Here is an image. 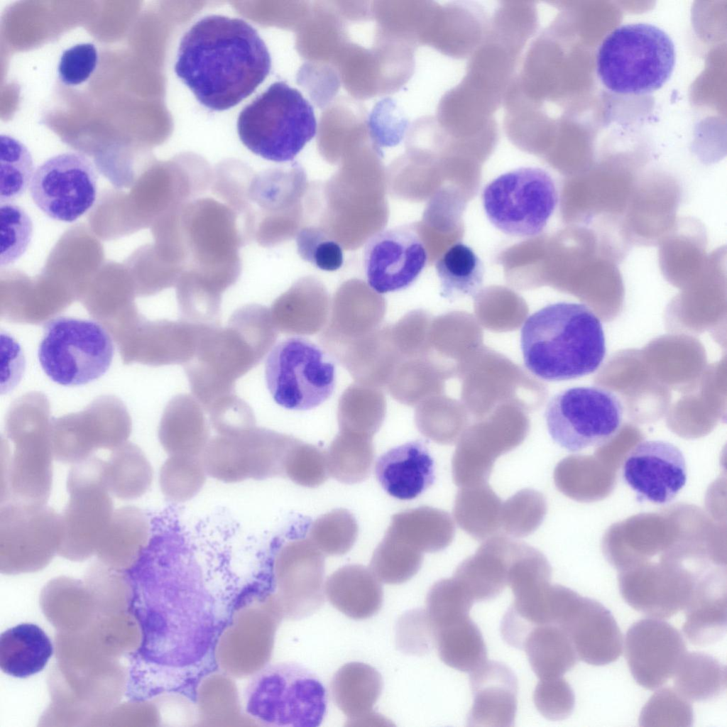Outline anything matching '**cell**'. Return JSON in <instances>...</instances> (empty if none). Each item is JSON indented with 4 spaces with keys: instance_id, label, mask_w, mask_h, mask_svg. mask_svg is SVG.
Listing matches in <instances>:
<instances>
[{
    "instance_id": "obj_1",
    "label": "cell",
    "mask_w": 727,
    "mask_h": 727,
    "mask_svg": "<svg viewBox=\"0 0 727 727\" xmlns=\"http://www.w3.org/2000/svg\"><path fill=\"white\" fill-rule=\"evenodd\" d=\"M271 68L268 49L256 30L239 18L205 16L182 37L177 76L212 111L229 109L251 95Z\"/></svg>"
},
{
    "instance_id": "obj_2",
    "label": "cell",
    "mask_w": 727,
    "mask_h": 727,
    "mask_svg": "<svg viewBox=\"0 0 727 727\" xmlns=\"http://www.w3.org/2000/svg\"><path fill=\"white\" fill-rule=\"evenodd\" d=\"M165 245L182 272L223 293L238 280L239 249L247 244L239 215L229 204L198 197L165 219Z\"/></svg>"
},
{
    "instance_id": "obj_3",
    "label": "cell",
    "mask_w": 727,
    "mask_h": 727,
    "mask_svg": "<svg viewBox=\"0 0 727 727\" xmlns=\"http://www.w3.org/2000/svg\"><path fill=\"white\" fill-rule=\"evenodd\" d=\"M526 368L535 376L559 381L595 372L605 358L602 323L586 305L559 302L530 315L520 332Z\"/></svg>"
},
{
    "instance_id": "obj_4",
    "label": "cell",
    "mask_w": 727,
    "mask_h": 727,
    "mask_svg": "<svg viewBox=\"0 0 727 727\" xmlns=\"http://www.w3.org/2000/svg\"><path fill=\"white\" fill-rule=\"evenodd\" d=\"M276 338L268 308L238 309L225 328L204 325L193 359L185 364L191 390L208 408L234 395L235 381L259 363Z\"/></svg>"
},
{
    "instance_id": "obj_5",
    "label": "cell",
    "mask_w": 727,
    "mask_h": 727,
    "mask_svg": "<svg viewBox=\"0 0 727 727\" xmlns=\"http://www.w3.org/2000/svg\"><path fill=\"white\" fill-rule=\"evenodd\" d=\"M676 62L674 44L657 26L621 25L601 43L596 56L597 75L610 91L644 94L660 89L670 78Z\"/></svg>"
},
{
    "instance_id": "obj_6",
    "label": "cell",
    "mask_w": 727,
    "mask_h": 727,
    "mask_svg": "<svg viewBox=\"0 0 727 727\" xmlns=\"http://www.w3.org/2000/svg\"><path fill=\"white\" fill-rule=\"evenodd\" d=\"M317 121L299 90L278 81L240 112L237 132L252 153L276 163L291 161L314 138Z\"/></svg>"
},
{
    "instance_id": "obj_7",
    "label": "cell",
    "mask_w": 727,
    "mask_h": 727,
    "mask_svg": "<svg viewBox=\"0 0 727 727\" xmlns=\"http://www.w3.org/2000/svg\"><path fill=\"white\" fill-rule=\"evenodd\" d=\"M245 710L256 721L278 727H317L327 712V692L321 681L300 664H270L249 681Z\"/></svg>"
},
{
    "instance_id": "obj_8",
    "label": "cell",
    "mask_w": 727,
    "mask_h": 727,
    "mask_svg": "<svg viewBox=\"0 0 727 727\" xmlns=\"http://www.w3.org/2000/svg\"><path fill=\"white\" fill-rule=\"evenodd\" d=\"M114 353L113 341L99 323L62 316L45 325L38 357L51 381L77 386L102 376L111 364Z\"/></svg>"
},
{
    "instance_id": "obj_9",
    "label": "cell",
    "mask_w": 727,
    "mask_h": 727,
    "mask_svg": "<svg viewBox=\"0 0 727 727\" xmlns=\"http://www.w3.org/2000/svg\"><path fill=\"white\" fill-rule=\"evenodd\" d=\"M334 359L310 340L293 337L275 344L265 363L266 386L274 401L288 410L314 409L333 394Z\"/></svg>"
},
{
    "instance_id": "obj_10",
    "label": "cell",
    "mask_w": 727,
    "mask_h": 727,
    "mask_svg": "<svg viewBox=\"0 0 727 727\" xmlns=\"http://www.w3.org/2000/svg\"><path fill=\"white\" fill-rule=\"evenodd\" d=\"M558 198L552 177L537 167H521L501 174L482 193L490 222L506 235L523 238L542 232Z\"/></svg>"
},
{
    "instance_id": "obj_11",
    "label": "cell",
    "mask_w": 727,
    "mask_h": 727,
    "mask_svg": "<svg viewBox=\"0 0 727 727\" xmlns=\"http://www.w3.org/2000/svg\"><path fill=\"white\" fill-rule=\"evenodd\" d=\"M623 417L618 396L599 386L565 389L550 399L545 412L552 439L572 452L607 443L620 430Z\"/></svg>"
},
{
    "instance_id": "obj_12",
    "label": "cell",
    "mask_w": 727,
    "mask_h": 727,
    "mask_svg": "<svg viewBox=\"0 0 727 727\" xmlns=\"http://www.w3.org/2000/svg\"><path fill=\"white\" fill-rule=\"evenodd\" d=\"M105 460L94 455L75 464L67 481L70 494L62 515L63 537L58 553L83 559L96 553L114 512L104 478Z\"/></svg>"
},
{
    "instance_id": "obj_13",
    "label": "cell",
    "mask_w": 727,
    "mask_h": 727,
    "mask_svg": "<svg viewBox=\"0 0 727 727\" xmlns=\"http://www.w3.org/2000/svg\"><path fill=\"white\" fill-rule=\"evenodd\" d=\"M1 454V503L44 505L53 483L51 434L41 422L16 421Z\"/></svg>"
},
{
    "instance_id": "obj_14",
    "label": "cell",
    "mask_w": 727,
    "mask_h": 727,
    "mask_svg": "<svg viewBox=\"0 0 727 727\" xmlns=\"http://www.w3.org/2000/svg\"><path fill=\"white\" fill-rule=\"evenodd\" d=\"M302 177L297 167L251 172L240 211L248 242L271 247L288 239Z\"/></svg>"
},
{
    "instance_id": "obj_15",
    "label": "cell",
    "mask_w": 727,
    "mask_h": 727,
    "mask_svg": "<svg viewBox=\"0 0 727 727\" xmlns=\"http://www.w3.org/2000/svg\"><path fill=\"white\" fill-rule=\"evenodd\" d=\"M97 180L96 169L85 155L63 153L35 170L29 192L35 204L48 217L72 222L93 206Z\"/></svg>"
},
{
    "instance_id": "obj_16",
    "label": "cell",
    "mask_w": 727,
    "mask_h": 727,
    "mask_svg": "<svg viewBox=\"0 0 727 727\" xmlns=\"http://www.w3.org/2000/svg\"><path fill=\"white\" fill-rule=\"evenodd\" d=\"M62 515L44 505L1 503L0 558L8 569L43 565L58 552Z\"/></svg>"
},
{
    "instance_id": "obj_17",
    "label": "cell",
    "mask_w": 727,
    "mask_h": 727,
    "mask_svg": "<svg viewBox=\"0 0 727 727\" xmlns=\"http://www.w3.org/2000/svg\"><path fill=\"white\" fill-rule=\"evenodd\" d=\"M427 261L425 246L411 225L384 229L373 235L364 250L368 285L385 294L405 290L419 278Z\"/></svg>"
},
{
    "instance_id": "obj_18",
    "label": "cell",
    "mask_w": 727,
    "mask_h": 727,
    "mask_svg": "<svg viewBox=\"0 0 727 727\" xmlns=\"http://www.w3.org/2000/svg\"><path fill=\"white\" fill-rule=\"evenodd\" d=\"M686 652L682 635L660 618L640 619L626 633L629 669L636 682L647 689H658L672 678Z\"/></svg>"
},
{
    "instance_id": "obj_19",
    "label": "cell",
    "mask_w": 727,
    "mask_h": 727,
    "mask_svg": "<svg viewBox=\"0 0 727 727\" xmlns=\"http://www.w3.org/2000/svg\"><path fill=\"white\" fill-rule=\"evenodd\" d=\"M622 476L642 500L666 504L677 496L687 482L685 458L672 443L643 441L626 456Z\"/></svg>"
},
{
    "instance_id": "obj_20",
    "label": "cell",
    "mask_w": 727,
    "mask_h": 727,
    "mask_svg": "<svg viewBox=\"0 0 727 727\" xmlns=\"http://www.w3.org/2000/svg\"><path fill=\"white\" fill-rule=\"evenodd\" d=\"M558 625L567 633L579 660L595 666L616 661L623 635L611 613L598 601L576 593Z\"/></svg>"
},
{
    "instance_id": "obj_21",
    "label": "cell",
    "mask_w": 727,
    "mask_h": 727,
    "mask_svg": "<svg viewBox=\"0 0 727 727\" xmlns=\"http://www.w3.org/2000/svg\"><path fill=\"white\" fill-rule=\"evenodd\" d=\"M275 570L290 596V613L302 618L324 603V555L308 537L285 544L275 557Z\"/></svg>"
},
{
    "instance_id": "obj_22",
    "label": "cell",
    "mask_w": 727,
    "mask_h": 727,
    "mask_svg": "<svg viewBox=\"0 0 727 727\" xmlns=\"http://www.w3.org/2000/svg\"><path fill=\"white\" fill-rule=\"evenodd\" d=\"M473 704L469 726H513L518 707V679L504 663L486 661L470 673Z\"/></svg>"
},
{
    "instance_id": "obj_23",
    "label": "cell",
    "mask_w": 727,
    "mask_h": 727,
    "mask_svg": "<svg viewBox=\"0 0 727 727\" xmlns=\"http://www.w3.org/2000/svg\"><path fill=\"white\" fill-rule=\"evenodd\" d=\"M129 432V423L121 418L61 420L51 435L53 456L60 462L75 464L99 449L111 451L121 446Z\"/></svg>"
},
{
    "instance_id": "obj_24",
    "label": "cell",
    "mask_w": 727,
    "mask_h": 727,
    "mask_svg": "<svg viewBox=\"0 0 727 727\" xmlns=\"http://www.w3.org/2000/svg\"><path fill=\"white\" fill-rule=\"evenodd\" d=\"M382 488L399 500H412L434 481V463L421 441H411L382 454L375 467Z\"/></svg>"
},
{
    "instance_id": "obj_25",
    "label": "cell",
    "mask_w": 727,
    "mask_h": 727,
    "mask_svg": "<svg viewBox=\"0 0 727 727\" xmlns=\"http://www.w3.org/2000/svg\"><path fill=\"white\" fill-rule=\"evenodd\" d=\"M515 542L505 535H494L457 567L453 577L474 602L496 598L508 585Z\"/></svg>"
},
{
    "instance_id": "obj_26",
    "label": "cell",
    "mask_w": 727,
    "mask_h": 727,
    "mask_svg": "<svg viewBox=\"0 0 727 727\" xmlns=\"http://www.w3.org/2000/svg\"><path fill=\"white\" fill-rule=\"evenodd\" d=\"M695 583L682 576L659 573L628 574L620 579L621 594L636 611L656 618H667L684 611Z\"/></svg>"
},
{
    "instance_id": "obj_27",
    "label": "cell",
    "mask_w": 727,
    "mask_h": 727,
    "mask_svg": "<svg viewBox=\"0 0 727 727\" xmlns=\"http://www.w3.org/2000/svg\"><path fill=\"white\" fill-rule=\"evenodd\" d=\"M325 594L331 604L354 620H364L381 609L383 591L372 571L361 564H348L327 579Z\"/></svg>"
},
{
    "instance_id": "obj_28",
    "label": "cell",
    "mask_w": 727,
    "mask_h": 727,
    "mask_svg": "<svg viewBox=\"0 0 727 727\" xmlns=\"http://www.w3.org/2000/svg\"><path fill=\"white\" fill-rule=\"evenodd\" d=\"M726 587L721 581L706 579L695 584L684 609L682 630L696 646H707L720 640L726 632Z\"/></svg>"
},
{
    "instance_id": "obj_29",
    "label": "cell",
    "mask_w": 727,
    "mask_h": 727,
    "mask_svg": "<svg viewBox=\"0 0 727 727\" xmlns=\"http://www.w3.org/2000/svg\"><path fill=\"white\" fill-rule=\"evenodd\" d=\"M383 686L382 677L374 667L352 662L344 665L334 674L331 692L337 707L352 723L375 718L373 709Z\"/></svg>"
},
{
    "instance_id": "obj_30",
    "label": "cell",
    "mask_w": 727,
    "mask_h": 727,
    "mask_svg": "<svg viewBox=\"0 0 727 727\" xmlns=\"http://www.w3.org/2000/svg\"><path fill=\"white\" fill-rule=\"evenodd\" d=\"M199 402L187 395L173 399L160 425L159 439L170 455L200 456L209 428Z\"/></svg>"
},
{
    "instance_id": "obj_31",
    "label": "cell",
    "mask_w": 727,
    "mask_h": 727,
    "mask_svg": "<svg viewBox=\"0 0 727 727\" xmlns=\"http://www.w3.org/2000/svg\"><path fill=\"white\" fill-rule=\"evenodd\" d=\"M53 652L45 633L33 623H21L0 636V667L12 677L26 678L40 672Z\"/></svg>"
},
{
    "instance_id": "obj_32",
    "label": "cell",
    "mask_w": 727,
    "mask_h": 727,
    "mask_svg": "<svg viewBox=\"0 0 727 727\" xmlns=\"http://www.w3.org/2000/svg\"><path fill=\"white\" fill-rule=\"evenodd\" d=\"M386 532L421 552H436L451 544L455 527L448 513L422 506L394 515Z\"/></svg>"
},
{
    "instance_id": "obj_33",
    "label": "cell",
    "mask_w": 727,
    "mask_h": 727,
    "mask_svg": "<svg viewBox=\"0 0 727 727\" xmlns=\"http://www.w3.org/2000/svg\"><path fill=\"white\" fill-rule=\"evenodd\" d=\"M147 516L138 508L124 506L114 510L96 553L102 559L119 564L135 562L149 538Z\"/></svg>"
},
{
    "instance_id": "obj_34",
    "label": "cell",
    "mask_w": 727,
    "mask_h": 727,
    "mask_svg": "<svg viewBox=\"0 0 727 727\" xmlns=\"http://www.w3.org/2000/svg\"><path fill=\"white\" fill-rule=\"evenodd\" d=\"M521 650H525L539 679L563 677L579 660L570 638L555 624L534 627L526 636Z\"/></svg>"
},
{
    "instance_id": "obj_35",
    "label": "cell",
    "mask_w": 727,
    "mask_h": 727,
    "mask_svg": "<svg viewBox=\"0 0 727 727\" xmlns=\"http://www.w3.org/2000/svg\"><path fill=\"white\" fill-rule=\"evenodd\" d=\"M433 635L439 658L450 667L471 673L487 661L484 639L469 615L434 628Z\"/></svg>"
},
{
    "instance_id": "obj_36",
    "label": "cell",
    "mask_w": 727,
    "mask_h": 727,
    "mask_svg": "<svg viewBox=\"0 0 727 727\" xmlns=\"http://www.w3.org/2000/svg\"><path fill=\"white\" fill-rule=\"evenodd\" d=\"M503 502L487 483L461 487L453 513L459 526L477 540H485L501 531Z\"/></svg>"
},
{
    "instance_id": "obj_37",
    "label": "cell",
    "mask_w": 727,
    "mask_h": 727,
    "mask_svg": "<svg viewBox=\"0 0 727 727\" xmlns=\"http://www.w3.org/2000/svg\"><path fill=\"white\" fill-rule=\"evenodd\" d=\"M674 689L689 702L707 701L726 688V667L704 652H686L673 676Z\"/></svg>"
},
{
    "instance_id": "obj_38",
    "label": "cell",
    "mask_w": 727,
    "mask_h": 727,
    "mask_svg": "<svg viewBox=\"0 0 727 727\" xmlns=\"http://www.w3.org/2000/svg\"><path fill=\"white\" fill-rule=\"evenodd\" d=\"M440 295L450 301L475 297L481 290L484 266L474 251L457 242L449 246L435 263Z\"/></svg>"
},
{
    "instance_id": "obj_39",
    "label": "cell",
    "mask_w": 727,
    "mask_h": 727,
    "mask_svg": "<svg viewBox=\"0 0 727 727\" xmlns=\"http://www.w3.org/2000/svg\"><path fill=\"white\" fill-rule=\"evenodd\" d=\"M104 478L111 496L129 501L143 496L153 479L152 467L142 450L132 443H124L111 450L105 461Z\"/></svg>"
},
{
    "instance_id": "obj_40",
    "label": "cell",
    "mask_w": 727,
    "mask_h": 727,
    "mask_svg": "<svg viewBox=\"0 0 727 727\" xmlns=\"http://www.w3.org/2000/svg\"><path fill=\"white\" fill-rule=\"evenodd\" d=\"M241 437L249 479L262 480L284 476L287 455L297 439L256 427L241 433Z\"/></svg>"
},
{
    "instance_id": "obj_41",
    "label": "cell",
    "mask_w": 727,
    "mask_h": 727,
    "mask_svg": "<svg viewBox=\"0 0 727 727\" xmlns=\"http://www.w3.org/2000/svg\"><path fill=\"white\" fill-rule=\"evenodd\" d=\"M422 561V552L386 532L373 554L370 569L383 583L400 584L418 572Z\"/></svg>"
},
{
    "instance_id": "obj_42",
    "label": "cell",
    "mask_w": 727,
    "mask_h": 727,
    "mask_svg": "<svg viewBox=\"0 0 727 727\" xmlns=\"http://www.w3.org/2000/svg\"><path fill=\"white\" fill-rule=\"evenodd\" d=\"M373 460L374 449L371 442L363 437H339L327 454L329 475L348 484L365 480L370 474Z\"/></svg>"
},
{
    "instance_id": "obj_43",
    "label": "cell",
    "mask_w": 727,
    "mask_h": 727,
    "mask_svg": "<svg viewBox=\"0 0 727 727\" xmlns=\"http://www.w3.org/2000/svg\"><path fill=\"white\" fill-rule=\"evenodd\" d=\"M35 172L32 155L18 139L0 136V203L11 202L23 195Z\"/></svg>"
},
{
    "instance_id": "obj_44",
    "label": "cell",
    "mask_w": 727,
    "mask_h": 727,
    "mask_svg": "<svg viewBox=\"0 0 727 727\" xmlns=\"http://www.w3.org/2000/svg\"><path fill=\"white\" fill-rule=\"evenodd\" d=\"M206 474L201 455H170L160 470V489L172 502L187 501L201 490Z\"/></svg>"
},
{
    "instance_id": "obj_45",
    "label": "cell",
    "mask_w": 727,
    "mask_h": 727,
    "mask_svg": "<svg viewBox=\"0 0 727 727\" xmlns=\"http://www.w3.org/2000/svg\"><path fill=\"white\" fill-rule=\"evenodd\" d=\"M358 531L354 515L347 510L336 509L316 519L307 537L324 555L339 556L352 548Z\"/></svg>"
},
{
    "instance_id": "obj_46",
    "label": "cell",
    "mask_w": 727,
    "mask_h": 727,
    "mask_svg": "<svg viewBox=\"0 0 727 727\" xmlns=\"http://www.w3.org/2000/svg\"><path fill=\"white\" fill-rule=\"evenodd\" d=\"M547 512L545 498L532 489H523L503 502L501 531L523 537L532 533L542 523Z\"/></svg>"
},
{
    "instance_id": "obj_47",
    "label": "cell",
    "mask_w": 727,
    "mask_h": 727,
    "mask_svg": "<svg viewBox=\"0 0 727 727\" xmlns=\"http://www.w3.org/2000/svg\"><path fill=\"white\" fill-rule=\"evenodd\" d=\"M693 708L674 688L660 687L646 702L640 714V726H691Z\"/></svg>"
},
{
    "instance_id": "obj_48",
    "label": "cell",
    "mask_w": 727,
    "mask_h": 727,
    "mask_svg": "<svg viewBox=\"0 0 727 727\" xmlns=\"http://www.w3.org/2000/svg\"><path fill=\"white\" fill-rule=\"evenodd\" d=\"M474 601L452 576L435 582L428 591L425 609L432 630L469 616Z\"/></svg>"
},
{
    "instance_id": "obj_49",
    "label": "cell",
    "mask_w": 727,
    "mask_h": 727,
    "mask_svg": "<svg viewBox=\"0 0 727 727\" xmlns=\"http://www.w3.org/2000/svg\"><path fill=\"white\" fill-rule=\"evenodd\" d=\"M0 266L16 262L27 250L33 236V222L20 206L0 203Z\"/></svg>"
},
{
    "instance_id": "obj_50",
    "label": "cell",
    "mask_w": 727,
    "mask_h": 727,
    "mask_svg": "<svg viewBox=\"0 0 727 727\" xmlns=\"http://www.w3.org/2000/svg\"><path fill=\"white\" fill-rule=\"evenodd\" d=\"M295 240L300 258L316 268L332 272L343 266L341 246L321 228L304 226L297 231Z\"/></svg>"
},
{
    "instance_id": "obj_51",
    "label": "cell",
    "mask_w": 727,
    "mask_h": 727,
    "mask_svg": "<svg viewBox=\"0 0 727 727\" xmlns=\"http://www.w3.org/2000/svg\"><path fill=\"white\" fill-rule=\"evenodd\" d=\"M329 475L327 454L297 439L287 455L284 476L300 486L314 488L322 484Z\"/></svg>"
},
{
    "instance_id": "obj_52",
    "label": "cell",
    "mask_w": 727,
    "mask_h": 727,
    "mask_svg": "<svg viewBox=\"0 0 727 727\" xmlns=\"http://www.w3.org/2000/svg\"><path fill=\"white\" fill-rule=\"evenodd\" d=\"M537 711L547 719L560 721L569 717L574 708V692L563 677L540 679L533 693Z\"/></svg>"
},
{
    "instance_id": "obj_53",
    "label": "cell",
    "mask_w": 727,
    "mask_h": 727,
    "mask_svg": "<svg viewBox=\"0 0 727 727\" xmlns=\"http://www.w3.org/2000/svg\"><path fill=\"white\" fill-rule=\"evenodd\" d=\"M98 58L97 50L91 43L77 44L66 49L58 67L60 80L70 86L82 84L95 70Z\"/></svg>"
}]
</instances>
